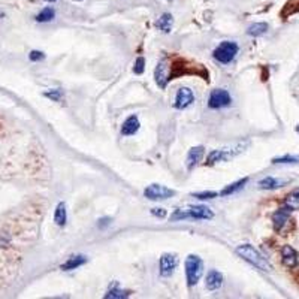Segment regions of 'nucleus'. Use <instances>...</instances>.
Instances as JSON below:
<instances>
[{
	"mask_svg": "<svg viewBox=\"0 0 299 299\" xmlns=\"http://www.w3.org/2000/svg\"><path fill=\"white\" fill-rule=\"evenodd\" d=\"M214 217L213 211L204 205H196V207H186V208H178L172 215L171 221H178V220H211Z\"/></svg>",
	"mask_w": 299,
	"mask_h": 299,
	"instance_id": "nucleus-1",
	"label": "nucleus"
},
{
	"mask_svg": "<svg viewBox=\"0 0 299 299\" xmlns=\"http://www.w3.org/2000/svg\"><path fill=\"white\" fill-rule=\"evenodd\" d=\"M236 255H238L239 257H243L244 260H247L250 265H253V266H256L257 269H260V271L269 272V271L272 269V266H271V263L266 260V257H263V256H262L253 246H250V244L239 246V247L236 249Z\"/></svg>",
	"mask_w": 299,
	"mask_h": 299,
	"instance_id": "nucleus-2",
	"label": "nucleus"
},
{
	"mask_svg": "<svg viewBox=\"0 0 299 299\" xmlns=\"http://www.w3.org/2000/svg\"><path fill=\"white\" fill-rule=\"evenodd\" d=\"M184 268H186V278H187L189 287L196 286L198 281L201 280L202 274H204L202 259L196 255H190V256H187V259L184 262Z\"/></svg>",
	"mask_w": 299,
	"mask_h": 299,
	"instance_id": "nucleus-3",
	"label": "nucleus"
},
{
	"mask_svg": "<svg viewBox=\"0 0 299 299\" xmlns=\"http://www.w3.org/2000/svg\"><path fill=\"white\" fill-rule=\"evenodd\" d=\"M238 54V45L235 42L230 41H224L221 42L215 49H214V58L221 65H227L235 58V55Z\"/></svg>",
	"mask_w": 299,
	"mask_h": 299,
	"instance_id": "nucleus-4",
	"label": "nucleus"
},
{
	"mask_svg": "<svg viewBox=\"0 0 299 299\" xmlns=\"http://www.w3.org/2000/svg\"><path fill=\"white\" fill-rule=\"evenodd\" d=\"M145 198H148L150 201H165L168 198L175 196V190L168 189L162 184H151L144 190Z\"/></svg>",
	"mask_w": 299,
	"mask_h": 299,
	"instance_id": "nucleus-5",
	"label": "nucleus"
},
{
	"mask_svg": "<svg viewBox=\"0 0 299 299\" xmlns=\"http://www.w3.org/2000/svg\"><path fill=\"white\" fill-rule=\"evenodd\" d=\"M230 102H232L230 94H229L226 90L218 88V90H214V91L210 94L208 106L213 108V109H220V108H226V106H229Z\"/></svg>",
	"mask_w": 299,
	"mask_h": 299,
	"instance_id": "nucleus-6",
	"label": "nucleus"
},
{
	"mask_svg": "<svg viewBox=\"0 0 299 299\" xmlns=\"http://www.w3.org/2000/svg\"><path fill=\"white\" fill-rule=\"evenodd\" d=\"M195 100V94L193 91L189 88V87H183L179 88L176 96H175V102H173V106L176 109H186L187 106H190Z\"/></svg>",
	"mask_w": 299,
	"mask_h": 299,
	"instance_id": "nucleus-7",
	"label": "nucleus"
},
{
	"mask_svg": "<svg viewBox=\"0 0 299 299\" xmlns=\"http://www.w3.org/2000/svg\"><path fill=\"white\" fill-rule=\"evenodd\" d=\"M176 262L178 260H176L175 255H169V253L163 255L160 257V263H159V266H160V275L162 277H171L172 272H173V269L176 268Z\"/></svg>",
	"mask_w": 299,
	"mask_h": 299,
	"instance_id": "nucleus-8",
	"label": "nucleus"
},
{
	"mask_svg": "<svg viewBox=\"0 0 299 299\" xmlns=\"http://www.w3.org/2000/svg\"><path fill=\"white\" fill-rule=\"evenodd\" d=\"M281 260L283 265L287 268H295L299 263V255L295 249H292L290 246H284L281 249Z\"/></svg>",
	"mask_w": 299,
	"mask_h": 299,
	"instance_id": "nucleus-9",
	"label": "nucleus"
},
{
	"mask_svg": "<svg viewBox=\"0 0 299 299\" xmlns=\"http://www.w3.org/2000/svg\"><path fill=\"white\" fill-rule=\"evenodd\" d=\"M289 218H290V210H289L287 207L280 208L278 211H275L274 215H272L274 229H275L277 232H280V230L286 226V223L289 221Z\"/></svg>",
	"mask_w": 299,
	"mask_h": 299,
	"instance_id": "nucleus-10",
	"label": "nucleus"
},
{
	"mask_svg": "<svg viewBox=\"0 0 299 299\" xmlns=\"http://www.w3.org/2000/svg\"><path fill=\"white\" fill-rule=\"evenodd\" d=\"M223 284V275L221 272L215 271V269H211L208 274H207V280H205V287L211 292L214 290H218Z\"/></svg>",
	"mask_w": 299,
	"mask_h": 299,
	"instance_id": "nucleus-11",
	"label": "nucleus"
},
{
	"mask_svg": "<svg viewBox=\"0 0 299 299\" xmlns=\"http://www.w3.org/2000/svg\"><path fill=\"white\" fill-rule=\"evenodd\" d=\"M204 154H205L204 147H193V148L189 151V154H187V162H186L187 169L192 171V169H193V168H195V166L202 160Z\"/></svg>",
	"mask_w": 299,
	"mask_h": 299,
	"instance_id": "nucleus-12",
	"label": "nucleus"
},
{
	"mask_svg": "<svg viewBox=\"0 0 299 299\" xmlns=\"http://www.w3.org/2000/svg\"><path fill=\"white\" fill-rule=\"evenodd\" d=\"M139 130V120L136 115H130L126 122L123 123V128H122V135L125 136H130V135H135L136 132Z\"/></svg>",
	"mask_w": 299,
	"mask_h": 299,
	"instance_id": "nucleus-13",
	"label": "nucleus"
},
{
	"mask_svg": "<svg viewBox=\"0 0 299 299\" xmlns=\"http://www.w3.org/2000/svg\"><path fill=\"white\" fill-rule=\"evenodd\" d=\"M284 184H286L284 179H278V178H274V176H266V178L260 179L257 186L262 190H274V189H278V187H281Z\"/></svg>",
	"mask_w": 299,
	"mask_h": 299,
	"instance_id": "nucleus-14",
	"label": "nucleus"
},
{
	"mask_svg": "<svg viewBox=\"0 0 299 299\" xmlns=\"http://www.w3.org/2000/svg\"><path fill=\"white\" fill-rule=\"evenodd\" d=\"M85 262H87V257H85V256L77 255V256H71L60 268H62L63 271H72V269H77V268L83 266Z\"/></svg>",
	"mask_w": 299,
	"mask_h": 299,
	"instance_id": "nucleus-15",
	"label": "nucleus"
},
{
	"mask_svg": "<svg viewBox=\"0 0 299 299\" xmlns=\"http://www.w3.org/2000/svg\"><path fill=\"white\" fill-rule=\"evenodd\" d=\"M230 157H232V154L227 150H214V151L210 153V156L207 159V163L208 165H214L217 162H223V160H227Z\"/></svg>",
	"mask_w": 299,
	"mask_h": 299,
	"instance_id": "nucleus-16",
	"label": "nucleus"
},
{
	"mask_svg": "<svg viewBox=\"0 0 299 299\" xmlns=\"http://www.w3.org/2000/svg\"><path fill=\"white\" fill-rule=\"evenodd\" d=\"M68 220V211H66V205L65 202H60L55 208V214H54V221L58 226H65Z\"/></svg>",
	"mask_w": 299,
	"mask_h": 299,
	"instance_id": "nucleus-17",
	"label": "nucleus"
},
{
	"mask_svg": "<svg viewBox=\"0 0 299 299\" xmlns=\"http://www.w3.org/2000/svg\"><path fill=\"white\" fill-rule=\"evenodd\" d=\"M172 23H173L172 15H171V14H163V15L156 21V27H157L159 30H162L163 33H169V32L172 30Z\"/></svg>",
	"mask_w": 299,
	"mask_h": 299,
	"instance_id": "nucleus-18",
	"label": "nucleus"
},
{
	"mask_svg": "<svg viewBox=\"0 0 299 299\" xmlns=\"http://www.w3.org/2000/svg\"><path fill=\"white\" fill-rule=\"evenodd\" d=\"M165 71H166L165 62H160V63L157 65V68H156V83H157V85L162 87V88H165V87H166V83L169 81V78L166 77Z\"/></svg>",
	"mask_w": 299,
	"mask_h": 299,
	"instance_id": "nucleus-19",
	"label": "nucleus"
},
{
	"mask_svg": "<svg viewBox=\"0 0 299 299\" xmlns=\"http://www.w3.org/2000/svg\"><path fill=\"white\" fill-rule=\"evenodd\" d=\"M284 207H287L290 211H292V210H299V189L290 192V193L286 196Z\"/></svg>",
	"mask_w": 299,
	"mask_h": 299,
	"instance_id": "nucleus-20",
	"label": "nucleus"
},
{
	"mask_svg": "<svg viewBox=\"0 0 299 299\" xmlns=\"http://www.w3.org/2000/svg\"><path fill=\"white\" fill-rule=\"evenodd\" d=\"M247 181H249L247 176L243 178V179H239V181H236V183L227 186L226 189H223V190L220 192V195H221V196H227V195H232V193H235V192H238V190H241V189L247 184Z\"/></svg>",
	"mask_w": 299,
	"mask_h": 299,
	"instance_id": "nucleus-21",
	"label": "nucleus"
},
{
	"mask_svg": "<svg viewBox=\"0 0 299 299\" xmlns=\"http://www.w3.org/2000/svg\"><path fill=\"white\" fill-rule=\"evenodd\" d=\"M266 32H268V24H266V23H255V24H252V26L247 29V33H249L250 36H255V38L262 36V35H265Z\"/></svg>",
	"mask_w": 299,
	"mask_h": 299,
	"instance_id": "nucleus-22",
	"label": "nucleus"
},
{
	"mask_svg": "<svg viewBox=\"0 0 299 299\" xmlns=\"http://www.w3.org/2000/svg\"><path fill=\"white\" fill-rule=\"evenodd\" d=\"M128 296H129V293L125 292V290H122V289H118L117 283H114V286L105 295V298H111V299H115V298L117 299H123V298H128Z\"/></svg>",
	"mask_w": 299,
	"mask_h": 299,
	"instance_id": "nucleus-23",
	"label": "nucleus"
},
{
	"mask_svg": "<svg viewBox=\"0 0 299 299\" xmlns=\"http://www.w3.org/2000/svg\"><path fill=\"white\" fill-rule=\"evenodd\" d=\"M55 17V11L52 8H43L38 15H36V21L38 23H48Z\"/></svg>",
	"mask_w": 299,
	"mask_h": 299,
	"instance_id": "nucleus-24",
	"label": "nucleus"
},
{
	"mask_svg": "<svg viewBox=\"0 0 299 299\" xmlns=\"http://www.w3.org/2000/svg\"><path fill=\"white\" fill-rule=\"evenodd\" d=\"M43 96L48 97V99H51V100H54V102H58L60 99L63 97V91L58 90V88H54V90H51V91H45Z\"/></svg>",
	"mask_w": 299,
	"mask_h": 299,
	"instance_id": "nucleus-25",
	"label": "nucleus"
},
{
	"mask_svg": "<svg viewBox=\"0 0 299 299\" xmlns=\"http://www.w3.org/2000/svg\"><path fill=\"white\" fill-rule=\"evenodd\" d=\"M144 69H145V60H144V57H138V58H136V62H135L133 72L138 74V75H141V74L144 72Z\"/></svg>",
	"mask_w": 299,
	"mask_h": 299,
	"instance_id": "nucleus-26",
	"label": "nucleus"
},
{
	"mask_svg": "<svg viewBox=\"0 0 299 299\" xmlns=\"http://www.w3.org/2000/svg\"><path fill=\"white\" fill-rule=\"evenodd\" d=\"M299 159L293 157V156H283V157H277L274 159V163H298Z\"/></svg>",
	"mask_w": 299,
	"mask_h": 299,
	"instance_id": "nucleus-27",
	"label": "nucleus"
},
{
	"mask_svg": "<svg viewBox=\"0 0 299 299\" xmlns=\"http://www.w3.org/2000/svg\"><path fill=\"white\" fill-rule=\"evenodd\" d=\"M29 58L32 60V62H41V60L45 58V54L42 51H32L29 54Z\"/></svg>",
	"mask_w": 299,
	"mask_h": 299,
	"instance_id": "nucleus-28",
	"label": "nucleus"
},
{
	"mask_svg": "<svg viewBox=\"0 0 299 299\" xmlns=\"http://www.w3.org/2000/svg\"><path fill=\"white\" fill-rule=\"evenodd\" d=\"M193 196L198 198V199H213V198L218 196V193H215V192H204V193H196Z\"/></svg>",
	"mask_w": 299,
	"mask_h": 299,
	"instance_id": "nucleus-29",
	"label": "nucleus"
},
{
	"mask_svg": "<svg viewBox=\"0 0 299 299\" xmlns=\"http://www.w3.org/2000/svg\"><path fill=\"white\" fill-rule=\"evenodd\" d=\"M151 214H153V215H157V217H162V218H163V217L166 215V211H165L163 208H153V210H151Z\"/></svg>",
	"mask_w": 299,
	"mask_h": 299,
	"instance_id": "nucleus-30",
	"label": "nucleus"
},
{
	"mask_svg": "<svg viewBox=\"0 0 299 299\" xmlns=\"http://www.w3.org/2000/svg\"><path fill=\"white\" fill-rule=\"evenodd\" d=\"M102 223H100V226H105V224H108L109 223V220L108 218H103V220H100Z\"/></svg>",
	"mask_w": 299,
	"mask_h": 299,
	"instance_id": "nucleus-31",
	"label": "nucleus"
},
{
	"mask_svg": "<svg viewBox=\"0 0 299 299\" xmlns=\"http://www.w3.org/2000/svg\"><path fill=\"white\" fill-rule=\"evenodd\" d=\"M3 15H5V14H3V12H2V11H0V18H2V17H3Z\"/></svg>",
	"mask_w": 299,
	"mask_h": 299,
	"instance_id": "nucleus-32",
	"label": "nucleus"
},
{
	"mask_svg": "<svg viewBox=\"0 0 299 299\" xmlns=\"http://www.w3.org/2000/svg\"><path fill=\"white\" fill-rule=\"evenodd\" d=\"M46 2H55V0H46Z\"/></svg>",
	"mask_w": 299,
	"mask_h": 299,
	"instance_id": "nucleus-33",
	"label": "nucleus"
},
{
	"mask_svg": "<svg viewBox=\"0 0 299 299\" xmlns=\"http://www.w3.org/2000/svg\"><path fill=\"white\" fill-rule=\"evenodd\" d=\"M75 2H81V0H75Z\"/></svg>",
	"mask_w": 299,
	"mask_h": 299,
	"instance_id": "nucleus-34",
	"label": "nucleus"
}]
</instances>
